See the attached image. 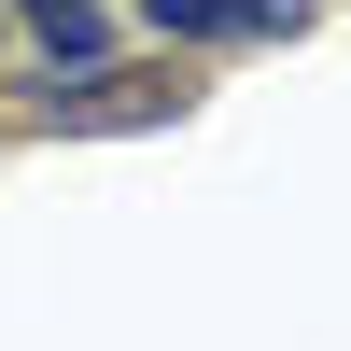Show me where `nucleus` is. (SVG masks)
I'll list each match as a JSON object with an SVG mask.
<instances>
[{
    "label": "nucleus",
    "mask_w": 351,
    "mask_h": 351,
    "mask_svg": "<svg viewBox=\"0 0 351 351\" xmlns=\"http://www.w3.org/2000/svg\"><path fill=\"white\" fill-rule=\"evenodd\" d=\"M169 112H197V84L169 71V56H155V71H112V56H84V71H56V84H43V127H56V141H99V127H169Z\"/></svg>",
    "instance_id": "f257e3e1"
},
{
    "label": "nucleus",
    "mask_w": 351,
    "mask_h": 351,
    "mask_svg": "<svg viewBox=\"0 0 351 351\" xmlns=\"http://www.w3.org/2000/svg\"><path fill=\"white\" fill-rule=\"evenodd\" d=\"M324 0H155V43H281Z\"/></svg>",
    "instance_id": "f03ea898"
},
{
    "label": "nucleus",
    "mask_w": 351,
    "mask_h": 351,
    "mask_svg": "<svg viewBox=\"0 0 351 351\" xmlns=\"http://www.w3.org/2000/svg\"><path fill=\"white\" fill-rule=\"evenodd\" d=\"M28 43H43V84L84 71V56H112V14L99 0H28Z\"/></svg>",
    "instance_id": "7ed1b4c3"
}]
</instances>
